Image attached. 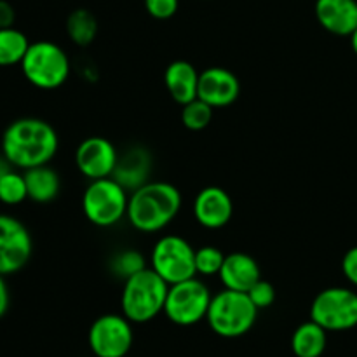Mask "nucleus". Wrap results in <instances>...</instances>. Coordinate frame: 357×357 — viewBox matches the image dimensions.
Returning <instances> with one entry per match:
<instances>
[{
  "label": "nucleus",
  "mask_w": 357,
  "mask_h": 357,
  "mask_svg": "<svg viewBox=\"0 0 357 357\" xmlns=\"http://www.w3.org/2000/svg\"><path fill=\"white\" fill-rule=\"evenodd\" d=\"M126 357H128V356H126Z\"/></svg>",
  "instance_id": "obj_34"
},
{
  "label": "nucleus",
  "mask_w": 357,
  "mask_h": 357,
  "mask_svg": "<svg viewBox=\"0 0 357 357\" xmlns=\"http://www.w3.org/2000/svg\"><path fill=\"white\" fill-rule=\"evenodd\" d=\"M218 278L227 289L248 293L251 286L261 279V271L258 261L248 253H230L225 255Z\"/></svg>",
  "instance_id": "obj_16"
},
{
  "label": "nucleus",
  "mask_w": 357,
  "mask_h": 357,
  "mask_svg": "<svg viewBox=\"0 0 357 357\" xmlns=\"http://www.w3.org/2000/svg\"><path fill=\"white\" fill-rule=\"evenodd\" d=\"M119 152L110 139L103 136H89L75 150V166L87 180L110 178L117 166Z\"/></svg>",
  "instance_id": "obj_12"
},
{
  "label": "nucleus",
  "mask_w": 357,
  "mask_h": 357,
  "mask_svg": "<svg viewBox=\"0 0 357 357\" xmlns=\"http://www.w3.org/2000/svg\"><path fill=\"white\" fill-rule=\"evenodd\" d=\"M328 331L312 319L302 323L291 335V351L296 357H321L326 351Z\"/></svg>",
  "instance_id": "obj_20"
},
{
  "label": "nucleus",
  "mask_w": 357,
  "mask_h": 357,
  "mask_svg": "<svg viewBox=\"0 0 357 357\" xmlns=\"http://www.w3.org/2000/svg\"><path fill=\"white\" fill-rule=\"evenodd\" d=\"M124 314H103L89 328L87 344L96 357H126L131 351L132 326Z\"/></svg>",
  "instance_id": "obj_10"
},
{
  "label": "nucleus",
  "mask_w": 357,
  "mask_h": 357,
  "mask_svg": "<svg viewBox=\"0 0 357 357\" xmlns=\"http://www.w3.org/2000/svg\"><path fill=\"white\" fill-rule=\"evenodd\" d=\"M10 305V293L9 286H7L6 275H0V319L7 314Z\"/></svg>",
  "instance_id": "obj_31"
},
{
  "label": "nucleus",
  "mask_w": 357,
  "mask_h": 357,
  "mask_svg": "<svg viewBox=\"0 0 357 357\" xmlns=\"http://www.w3.org/2000/svg\"><path fill=\"white\" fill-rule=\"evenodd\" d=\"M351 45H352V51H354L357 56V28L352 31V35H351Z\"/></svg>",
  "instance_id": "obj_33"
},
{
  "label": "nucleus",
  "mask_w": 357,
  "mask_h": 357,
  "mask_svg": "<svg viewBox=\"0 0 357 357\" xmlns=\"http://www.w3.org/2000/svg\"><path fill=\"white\" fill-rule=\"evenodd\" d=\"M33 253L30 230L10 215H0V275H10L26 267Z\"/></svg>",
  "instance_id": "obj_11"
},
{
  "label": "nucleus",
  "mask_w": 357,
  "mask_h": 357,
  "mask_svg": "<svg viewBox=\"0 0 357 357\" xmlns=\"http://www.w3.org/2000/svg\"><path fill=\"white\" fill-rule=\"evenodd\" d=\"M181 209V192L167 181H149L129 194L128 222L143 234L166 229Z\"/></svg>",
  "instance_id": "obj_2"
},
{
  "label": "nucleus",
  "mask_w": 357,
  "mask_h": 357,
  "mask_svg": "<svg viewBox=\"0 0 357 357\" xmlns=\"http://www.w3.org/2000/svg\"><path fill=\"white\" fill-rule=\"evenodd\" d=\"M234 202L222 187H206L195 195L194 216L204 229L218 230L232 220Z\"/></svg>",
  "instance_id": "obj_14"
},
{
  "label": "nucleus",
  "mask_w": 357,
  "mask_h": 357,
  "mask_svg": "<svg viewBox=\"0 0 357 357\" xmlns=\"http://www.w3.org/2000/svg\"><path fill=\"white\" fill-rule=\"evenodd\" d=\"M169 284L152 268H143L124 281L121 295L122 314L135 324H145L164 312Z\"/></svg>",
  "instance_id": "obj_3"
},
{
  "label": "nucleus",
  "mask_w": 357,
  "mask_h": 357,
  "mask_svg": "<svg viewBox=\"0 0 357 357\" xmlns=\"http://www.w3.org/2000/svg\"><path fill=\"white\" fill-rule=\"evenodd\" d=\"M223 260H225V255L216 246H202L195 250V271L199 275H204V278L218 275Z\"/></svg>",
  "instance_id": "obj_25"
},
{
  "label": "nucleus",
  "mask_w": 357,
  "mask_h": 357,
  "mask_svg": "<svg viewBox=\"0 0 357 357\" xmlns=\"http://www.w3.org/2000/svg\"><path fill=\"white\" fill-rule=\"evenodd\" d=\"M30 40L17 28H0V66L21 65Z\"/></svg>",
  "instance_id": "obj_22"
},
{
  "label": "nucleus",
  "mask_w": 357,
  "mask_h": 357,
  "mask_svg": "<svg viewBox=\"0 0 357 357\" xmlns=\"http://www.w3.org/2000/svg\"><path fill=\"white\" fill-rule=\"evenodd\" d=\"M10 169H13V164H10L9 160L6 159V155L2 153V155H0V178H2L6 173H9Z\"/></svg>",
  "instance_id": "obj_32"
},
{
  "label": "nucleus",
  "mask_w": 357,
  "mask_h": 357,
  "mask_svg": "<svg viewBox=\"0 0 357 357\" xmlns=\"http://www.w3.org/2000/svg\"><path fill=\"white\" fill-rule=\"evenodd\" d=\"M66 33L73 44L86 47L98 35V20L91 10L75 9L66 17Z\"/></svg>",
  "instance_id": "obj_21"
},
{
  "label": "nucleus",
  "mask_w": 357,
  "mask_h": 357,
  "mask_svg": "<svg viewBox=\"0 0 357 357\" xmlns=\"http://www.w3.org/2000/svg\"><path fill=\"white\" fill-rule=\"evenodd\" d=\"M129 192L115 178L93 180L82 195V211L87 222L100 229L117 225L128 216Z\"/></svg>",
  "instance_id": "obj_6"
},
{
  "label": "nucleus",
  "mask_w": 357,
  "mask_h": 357,
  "mask_svg": "<svg viewBox=\"0 0 357 357\" xmlns=\"http://www.w3.org/2000/svg\"><path fill=\"white\" fill-rule=\"evenodd\" d=\"M152 271L167 284L187 281L197 275L195 271V250L187 239L180 236H162L152 250Z\"/></svg>",
  "instance_id": "obj_8"
},
{
  "label": "nucleus",
  "mask_w": 357,
  "mask_h": 357,
  "mask_svg": "<svg viewBox=\"0 0 357 357\" xmlns=\"http://www.w3.org/2000/svg\"><path fill=\"white\" fill-rule=\"evenodd\" d=\"M23 174L24 181H26L28 199L38 202V204H47L58 197L61 180H59V174L47 164L31 167V169L24 171Z\"/></svg>",
  "instance_id": "obj_19"
},
{
  "label": "nucleus",
  "mask_w": 357,
  "mask_h": 357,
  "mask_svg": "<svg viewBox=\"0 0 357 357\" xmlns=\"http://www.w3.org/2000/svg\"><path fill=\"white\" fill-rule=\"evenodd\" d=\"M0 146L13 167L26 171L51 162L58 153L59 138L47 121L23 117L7 126Z\"/></svg>",
  "instance_id": "obj_1"
},
{
  "label": "nucleus",
  "mask_w": 357,
  "mask_h": 357,
  "mask_svg": "<svg viewBox=\"0 0 357 357\" xmlns=\"http://www.w3.org/2000/svg\"><path fill=\"white\" fill-rule=\"evenodd\" d=\"M321 26L338 37H351L357 28V0H316Z\"/></svg>",
  "instance_id": "obj_15"
},
{
  "label": "nucleus",
  "mask_w": 357,
  "mask_h": 357,
  "mask_svg": "<svg viewBox=\"0 0 357 357\" xmlns=\"http://www.w3.org/2000/svg\"><path fill=\"white\" fill-rule=\"evenodd\" d=\"M241 94V82L234 72L223 66H209L199 75L197 98L213 108H225L236 103Z\"/></svg>",
  "instance_id": "obj_13"
},
{
  "label": "nucleus",
  "mask_w": 357,
  "mask_h": 357,
  "mask_svg": "<svg viewBox=\"0 0 357 357\" xmlns=\"http://www.w3.org/2000/svg\"><path fill=\"white\" fill-rule=\"evenodd\" d=\"M310 319L326 331H349L357 326V293L354 289L326 288L310 305Z\"/></svg>",
  "instance_id": "obj_9"
},
{
  "label": "nucleus",
  "mask_w": 357,
  "mask_h": 357,
  "mask_svg": "<svg viewBox=\"0 0 357 357\" xmlns=\"http://www.w3.org/2000/svg\"><path fill=\"white\" fill-rule=\"evenodd\" d=\"M342 272H344L345 279L357 288V246L351 248V250L344 255V260H342Z\"/></svg>",
  "instance_id": "obj_29"
},
{
  "label": "nucleus",
  "mask_w": 357,
  "mask_h": 357,
  "mask_svg": "<svg viewBox=\"0 0 357 357\" xmlns=\"http://www.w3.org/2000/svg\"><path fill=\"white\" fill-rule=\"evenodd\" d=\"M180 0H145V9L155 20H169L178 13Z\"/></svg>",
  "instance_id": "obj_28"
},
{
  "label": "nucleus",
  "mask_w": 357,
  "mask_h": 357,
  "mask_svg": "<svg viewBox=\"0 0 357 357\" xmlns=\"http://www.w3.org/2000/svg\"><path fill=\"white\" fill-rule=\"evenodd\" d=\"M20 66L24 79L37 89L44 91L61 87L68 80L72 68L68 54L58 44L49 40L30 44Z\"/></svg>",
  "instance_id": "obj_5"
},
{
  "label": "nucleus",
  "mask_w": 357,
  "mask_h": 357,
  "mask_svg": "<svg viewBox=\"0 0 357 357\" xmlns=\"http://www.w3.org/2000/svg\"><path fill=\"white\" fill-rule=\"evenodd\" d=\"M150 171H152V155L149 150L143 146H132L119 155L112 178H115L131 194L142 185L149 183Z\"/></svg>",
  "instance_id": "obj_17"
},
{
  "label": "nucleus",
  "mask_w": 357,
  "mask_h": 357,
  "mask_svg": "<svg viewBox=\"0 0 357 357\" xmlns=\"http://www.w3.org/2000/svg\"><path fill=\"white\" fill-rule=\"evenodd\" d=\"M248 295H250L251 302L255 303V307H257L258 310L260 309H268V307L274 305L275 302V288L272 282L265 281V279H260V281L255 282L253 286H251V289L248 291Z\"/></svg>",
  "instance_id": "obj_27"
},
{
  "label": "nucleus",
  "mask_w": 357,
  "mask_h": 357,
  "mask_svg": "<svg viewBox=\"0 0 357 357\" xmlns=\"http://www.w3.org/2000/svg\"><path fill=\"white\" fill-rule=\"evenodd\" d=\"M24 199H28L24 174H20L14 169H10L9 173H6L0 178V202L7 206H16L21 204Z\"/></svg>",
  "instance_id": "obj_24"
},
{
  "label": "nucleus",
  "mask_w": 357,
  "mask_h": 357,
  "mask_svg": "<svg viewBox=\"0 0 357 357\" xmlns=\"http://www.w3.org/2000/svg\"><path fill=\"white\" fill-rule=\"evenodd\" d=\"M199 75L201 73L197 72V68L185 59L169 63L164 72V84L169 96L181 107L194 101L199 91Z\"/></svg>",
  "instance_id": "obj_18"
},
{
  "label": "nucleus",
  "mask_w": 357,
  "mask_h": 357,
  "mask_svg": "<svg viewBox=\"0 0 357 357\" xmlns=\"http://www.w3.org/2000/svg\"><path fill=\"white\" fill-rule=\"evenodd\" d=\"M112 268H114V272L119 275V278H122L126 281L128 278L135 275L136 272L146 268L145 257L135 250H126L114 258V261H112Z\"/></svg>",
  "instance_id": "obj_26"
},
{
  "label": "nucleus",
  "mask_w": 357,
  "mask_h": 357,
  "mask_svg": "<svg viewBox=\"0 0 357 357\" xmlns=\"http://www.w3.org/2000/svg\"><path fill=\"white\" fill-rule=\"evenodd\" d=\"M211 291L197 278L169 286L164 314L176 326H194L208 316Z\"/></svg>",
  "instance_id": "obj_7"
},
{
  "label": "nucleus",
  "mask_w": 357,
  "mask_h": 357,
  "mask_svg": "<svg viewBox=\"0 0 357 357\" xmlns=\"http://www.w3.org/2000/svg\"><path fill=\"white\" fill-rule=\"evenodd\" d=\"M16 20L14 7L7 0H0V28H10Z\"/></svg>",
  "instance_id": "obj_30"
},
{
  "label": "nucleus",
  "mask_w": 357,
  "mask_h": 357,
  "mask_svg": "<svg viewBox=\"0 0 357 357\" xmlns=\"http://www.w3.org/2000/svg\"><path fill=\"white\" fill-rule=\"evenodd\" d=\"M213 110L215 108L211 105L202 101L201 98H195L194 101L183 105V108H181V122L190 131H202L211 124Z\"/></svg>",
  "instance_id": "obj_23"
},
{
  "label": "nucleus",
  "mask_w": 357,
  "mask_h": 357,
  "mask_svg": "<svg viewBox=\"0 0 357 357\" xmlns=\"http://www.w3.org/2000/svg\"><path fill=\"white\" fill-rule=\"evenodd\" d=\"M257 317L258 309L248 293L225 288L213 295L206 321L218 337L239 338L255 326Z\"/></svg>",
  "instance_id": "obj_4"
}]
</instances>
